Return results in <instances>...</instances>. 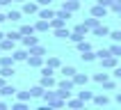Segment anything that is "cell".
Wrapping results in <instances>:
<instances>
[{
    "mask_svg": "<svg viewBox=\"0 0 121 110\" xmlns=\"http://www.w3.org/2000/svg\"><path fill=\"white\" fill-rule=\"evenodd\" d=\"M117 103H121V92H119V94H117Z\"/></svg>",
    "mask_w": 121,
    "mask_h": 110,
    "instance_id": "46",
    "label": "cell"
},
{
    "mask_svg": "<svg viewBox=\"0 0 121 110\" xmlns=\"http://www.w3.org/2000/svg\"><path fill=\"white\" fill-rule=\"evenodd\" d=\"M110 53L117 55V57H121V41H114V44L110 46Z\"/></svg>",
    "mask_w": 121,
    "mask_h": 110,
    "instance_id": "26",
    "label": "cell"
},
{
    "mask_svg": "<svg viewBox=\"0 0 121 110\" xmlns=\"http://www.w3.org/2000/svg\"><path fill=\"white\" fill-rule=\"evenodd\" d=\"M105 14H108V7H103L96 2V7L91 9V16H96V18H105Z\"/></svg>",
    "mask_w": 121,
    "mask_h": 110,
    "instance_id": "6",
    "label": "cell"
},
{
    "mask_svg": "<svg viewBox=\"0 0 121 110\" xmlns=\"http://www.w3.org/2000/svg\"><path fill=\"white\" fill-rule=\"evenodd\" d=\"M18 99L21 101H30L32 99V92H18Z\"/></svg>",
    "mask_w": 121,
    "mask_h": 110,
    "instance_id": "32",
    "label": "cell"
},
{
    "mask_svg": "<svg viewBox=\"0 0 121 110\" xmlns=\"http://www.w3.org/2000/svg\"><path fill=\"white\" fill-rule=\"evenodd\" d=\"M117 80H121V67H114V73H112Z\"/></svg>",
    "mask_w": 121,
    "mask_h": 110,
    "instance_id": "40",
    "label": "cell"
},
{
    "mask_svg": "<svg viewBox=\"0 0 121 110\" xmlns=\"http://www.w3.org/2000/svg\"><path fill=\"white\" fill-rule=\"evenodd\" d=\"M5 37H7V34H2V32H0V41H2V39H5Z\"/></svg>",
    "mask_w": 121,
    "mask_h": 110,
    "instance_id": "47",
    "label": "cell"
},
{
    "mask_svg": "<svg viewBox=\"0 0 121 110\" xmlns=\"http://www.w3.org/2000/svg\"><path fill=\"white\" fill-rule=\"evenodd\" d=\"M30 92H32V99H37V96H43V92H46V87H43V85H37V87H32L30 89Z\"/></svg>",
    "mask_w": 121,
    "mask_h": 110,
    "instance_id": "21",
    "label": "cell"
},
{
    "mask_svg": "<svg viewBox=\"0 0 121 110\" xmlns=\"http://www.w3.org/2000/svg\"><path fill=\"white\" fill-rule=\"evenodd\" d=\"M14 2H25V0H14Z\"/></svg>",
    "mask_w": 121,
    "mask_h": 110,
    "instance_id": "49",
    "label": "cell"
},
{
    "mask_svg": "<svg viewBox=\"0 0 121 110\" xmlns=\"http://www.w3.org/2000/svg\"><path fill=\"white\" fill-rule=\"evenodd\" d=\"M0 53H2V50H0Z\"/></svg>",
    "mask_w": 121,
    "mask_h": 110,
    "instance_id": "52",
    "label": "cell"
},
{
    "mask_svg": "<svg viewBox=\"0 0 121 110\" xmlns=\"http://www.w3.org/2000/svg\"><path fill=\"white\" fill-rule=\"evenodd\" d=\"M103 87H105V89H114V87H117V82H114V80H110V78H108V80L103 82Z\"/></svg>",
    "mask_w": 121,
    "mask_h": 110,
    "instance_id": "37",
    "label": "cell"
},
{
    "mask_svg": "<svg viewBox=\"0 0 121 110\" xmlns=\"http://www.w3.org/2000/svg\"><path fill=\"white\" fill-rule=\"evenodd\" d=\"M27 50H23V48H18V50H14L12 53V57H14V62H23V60H27Z\"/></svg>",
    "mask_w": 121,
    "mask_h": 110,
    "instance_id": "7",
    "label": "cell"
},
{
    "mask_svg": "<svg viewBox=\"0 0 121 110\" xmlns=\"http://www.w3.org/2000/svg\"><path fill=\"white\" fill-rule=\"evenodd\" d=\"M119 16H121V12H119Z\"/></svg>",
    "mask_w": 121,
    "mask_h": 110,
    "instance_id": "51",
    "label": "cell"
},
{
    "mask_svg": "<svg viewBox=\"0 0 121 110\" xmlns=\"http://www.w3.org/2000/svg\"><path fill=\"white\" fill-rule=\"evenodd\" d=\"M2 108H5V103H2V101H0V110H2Z\"/></svg>",
    "mask_w": 121,
    "mask_h": 110,
    "instance_id": "48",
    "label": "cell"
},
{
    "mask_svg": "<svg viewBox=\"0 0 121 110\" xmlns=\"http://www.w3.org/2000/svg\"><path fill=\"white\" fill-rule=\"evenodd\" d=\"M110 37H112V41H121V30H112Z\"/></svg>",
    "mask_w": 121,
    "mask_h": 110,
    "instance_id": "35",
    "label": "cell"
},
{
    "mask_svg": "<svg viewBox=\"0 0 121 110\" xmlns=\"http://www.w3.org/2000/svg\"><path fill=\"white\" fill-rule=\"evenodd\" d=\"M91 101H94L96 105H108V101H110V99H108L105 94H96L94 99H91Z\"/></svg>",
    "mask_w": 121,
    "mask_h": 110,
    "instance_id": "18",
    "label": "cell"
},
{
    "mask_svg": "<svg viewBox=\"0 0 121 110\" xmlns=\"http://www.w3.org/2000/svg\"><path fill=\"white\" fill-rule=\"evenodd\" d=\"M64 25H66V21L60 18V16H53V18H50V28H53V30H57V28H64Z\"/></svg>",
    "mask_w": 121,
    "mask_h": 110,
    "instance_id": "12",
    "label": "cell"
},
{
    "mask_svg": "<svg viewBox=\"0 0 121 110\" xmlns=\"http://www.w3.org/2000/svg\"><path fill=\"white\" fill-rule=\"evenodd\" d=\"M30 53L32 55H46V48L39 46V44H34V46H30Z\"/></svg>",
    "mask_w": 121,
    "mask_h": 110,
    "instance_id": "25",
    "label": "cell"
},
{
    "mask_svg": "<svg viewBox=\"0 0 121 110\" xmlns=\"http://www.w3.org/2000/svg\"><path fill=\"white\" fill-rule=\"evenodd\" d=\"M112 2H119V0H112Z\"/></svg>",
    "mask_w": 121,
    "mask_h": 110,
    "instance_id": "50",
    "label": "cell"
},
{
    "mask_svg": "<svg viewBox=\"0 0 121 110\" xmlns=\"http://www.w3.org/2000/svg\"><path fill=\"white\" fill-rule=\"evenodd\" d=\"M98 23H101V18H96V16H91V18H87V21H85V28H87V30H94V28L98 25Z\"/></svg>",
    "mask_w": 121,
    "mask_h": 110,
    "instance_id": "19",
    "label": "cell"
},
{
    "mask_svg": "<svg viewBox=\"0 0 121 110\" xmlns=\"http://www.w3.org/2000/svg\"><path fill=\"white\" fill-rule=\"evenodd\" d=\"M34 28H37V32H46L48 28H50V21H43V18H39L37 23H34Z\"/></svg>",
    "mask_w": 121,
    "mask_h": 110,
    "instance_id": "9",
    "label": "cell"
},
{
    "mask_svg": "<svg viewBox=\"0 0 121 110\" xmlns=\"http://www.w3.org/2000/svg\"><path fill=\"white\" fill-rule=\"evenodd\" d=\"M14 92H16V89H14V85H2V87H0V96H14Z\"/></svg>",
    "mask_w": 121,
    "mask_h": 110,
    "instance_id": "14",
    "label": "cell"
},
{
    "mask_svg": "<svg viewBox=\"0 0 121 110\" xmlns=\"http://www.w3.org/2000/svg\"><path fill=\"white\" fill-rule=\"evenodd\" d=\"M43 99L48 101V105H55V108H60V105H64V99H62L60 89H55V92H43Z\"/></svg>",
    "mask_w": 121,
    "mask_h": 110,
    "instance_id": "1",
    "label": "cell"
},
{
    "mask_svg": "<svg viewBox=\"0 0 121 110\" xmlns=\"http://www.w3.org/2000/svg\"><path fill=\"white\" fill-rule=\"evenodd\" d=\"M73 82H75V85H87V82H89V76L87 73H75L73 76Z\"/></svg>",
    "mask_w": 121,
    "mask_h": 110,
    "instance_id": "13",
    "label": "cell"
},
{
    "mask_svg": "<svg viewBox=\"0 0 121 110\" xmlns=\"http://www.w3.org/2000/svg\"><path fill=\"white\" fill-rule=\"evenodd\" d=\"M0 73L5 76V78H12V73H14V69H12V67H0Z\"/></svg>",
    "mask_w": 121,
    "mask_h": 110,
    "instance_id": "31",
    "label": "cell"
},
{
    "mask_svg": "<svg viewBox=\"0 0 121 110\" xmlns=\"http://www.w3.org/2000/svg\"><path fill=\"white\" fill-rule=\"evenodd\" d=\"M27 64L30 67H43V55H27Z\"/></svg>",
    "mask_w": 121,
    "mask_h": 110,
    "instance_id": "5",
    "label": "cell"
},
{
    "mask_svg": "<svg viewBox=\"0 0 121 110\" xmlns=\"http://www.w3.org/2000/svg\"><path fill=\"white\" fill-rule=\"evenodd\" d=\"M0 67H14V57H9V55H0Z\"/></svg>",
    "mask_w": 121,
    "mask_h": 110,
    "instance_id": "22",
    "label": "cell"
},
{
    "mask_svg": "<svg viewBox=\"0 0 121 110\" xmlns=\"http://www.w3.org/2000/svg\"><path fill=\"white\" fill-rule=\"evenodd\" d=\"M5 82H7V78H5V76H2V73H0V87H2Z\"/></svg>",
    "mask_w": 121,
    "mask_h": 110,
    "instance_id": "45",
    "label": "cell"
},
{
    "mask_svg": "<svg viewBox=\"0 0 121 110\" xmlns=\"http://www.w3.org/2000/svg\"><path fill=\"white\" fill-rule=\"evenodd\" d=\"M34 44H39V39H37V37H34V34H25V37H23V46H34Z\"/></svg>",
    "mask_w": 121,
    "mask_h": 110,
    "instance_id": "15",
    "label": "cell"
},
{
    "mask_svg": "<svg viewBox=\"0 0 121 110\" xmlns=\"http://www.w3.org/2000/svg\"><path fill=\"white\" fill-rule=\"evenodd\" d=\"M108 76H110V73H96L94 80H96V82H105V80H108Z\"/></svg>",
    "mask_w": 121,
    "mask_h": 110,
    "instance_id": "34",
    "label": "cell"
},
{
    "mask_svg": "<svg viewBox=\"0 0 121 110\" xmlns=\"http://www.w3.org/2000/svg\"><path fill=\"white\" fill-rule=\"evenodd\" d=\"M94 34H96V37H105V34H110V28L103 25V23H98V25L94 28Z\"/></svg>",
    "mask_w": 121,
    "mask_h": 110,
    "instance_id": "8",
    "label": "cell"
},
{
    "mask_svg": "<svg viewBox=\"0 0 121 110\" xmlns=\"http://www.w3.org/2000/svg\"><path fill=\"white\" fill-rule=\"evenodd\" d=\"M41 85H43L46 89L55 87V85H57V82H55V76L53 73H43V76H41Z\"/></svg>",
    "mask_w": 121,
    "mask_h": 110,
    "instance_id": "4",
    "label": "cell"
},
{
    "mask_svg": "<svg viewBox=\"0 0 121 110\" xmlns=\"http://www.w3.org/2000/svg\"><path fill=\"white\" fill-rule=\"evenodd\" d=\"M34 32H37L34 25H21V34H23V37H25V34H34Z\"/></svg>",
    "mask_w": 121,
    "mask_h": 110,
    "instance_id": "28",
    "label": "cell"
},
{
    "mask_svg": "<svg viewBox=\"0 0 121 110\" xmlns=\"http://www.w3.org/2000/svg\"><path fill=\"white\" fill-rule=\"evenodd\" d=\"M37 2H39V7H48L50 2H53V0H37Z\"/></svg>",
    "mask_w": 121,
    "mask_h": 110,
    "instance_id": "43",
    "label": "cell"
},
{
    "mask_svg": "<svg viewBox=\"0 0 121 110\" xmlns=\"http://www.w3.org/2000/svg\"><path fill=\"white\" fill-rule=\"evenodd\" d=\"M48 67H53V69H60V67H62L60 57H57V55H50V57H48Z\"/></svg>",
    "mask_w": 121,
    "mask_h": 110,
    "instance_id": "24",
    "label": "cell"
},
{
    "mask_svg": "<svg viewBox=\"0 0 121 110\" xmlns=\"http://www.w3.org/2000/svg\"><path fill=\"white\" fill-rule=\"evenodd\" d=\"M96 2L103 5V7H108V9H110V5H112V0H96Z\"/></svg>",
    "mask_w": 121,
    "mask_h": 110,
    "instance_id": "41",
    "label": "cell"
},
{
    "mask_svg": "<svg viewBox=\"0 0 121 110\" xmlns=\"http://www.w3.org/2000/svg\"><path fill=\"white\" fill-rule=\"evenodd\" d=\"M14 108H16V110H25V101H18V103H14Z\"/></svg>",
    "mask_w": 121,
    "mask_h": 110,
    "instance_id": "42",
    "label": "cell"
},
{
    "mask_svg": "<svg viewBox=\"0 0 121 110\" xmlns=\"http://www.w3.org/2000/svg\"><path fill=\"white\" fill-rule=\"evenodd\" d=\"M75 48H78V50H80V53H82V50H89V48H91V46H89V44H87V41H85V39H80V41H78V44H75Z\"/></svg>",
    "mask_w": 121,
    "mask_h": 110,
    "instance_id": "29",
    "label": "cell"
},
{
    "mask_svg": "<svg viewBox=\"0 0 121 110\" xmlns=\"http://www.w3.org/2000/svg\"><path fill=\"white\" fill-rule=\"evenodd\" d=\"M60 71H62L64 78H73V76H75V69L73 67H60Z\"/></svg>",
    "mask_w": 121,
    "mask_h": 110,
    "instance_id": "20",
    "label": "cell"
},
{
    "mask_svg": "<svg viewBox=\"0 0 121 110\" xmlns=\"http://www.w3.org/2000/svg\"><path fill=\"white\" fill-rule=\"evenodd\" d=\"M14 44H16V41L7 37V39H2V41H0V50H14Z\"/></svg>",
    "mask_w": 121,
    "mask_h": 110,
    "instance_id": "11",
    "label": "cell"
},
{
    "mask_svg": "<svg viewBox=\"0 0 121 110\" xmlns=\"http://www.w3.org/2000/svg\"><path fill=\"white\" fill-rule=\"evenodd\" d=\"M78 96H80L82 101H91V99H94V94H91V92H85V89H82V92H78Z\"/></svg>",
    "mask_w": 121,
    "mask_h": 110,
    "instance_id": "30",
    "label": "cell"
},
{
    "mask_svg": "<svg viewBox=\"0 0 121 110\" xmlns=\"http://www.w3.org/2000/svg\"><path fill=\"white\" fill-rule=\"evenodd\" d=\"M110 9L119 14V12H121V0H119V2H112V5H110Z\"/></svg>",
    "mask_w": 121,
    "mask_h": 110,
    "instance_id": "38",
    "label": "cell"
},
{
    "mask_svg": "<svg viewBox=\"0 0 121 110\" xmlns=\"http://www.w3.org/2000/svg\"><path fill=\"white\" fill-rule=\"evenodd\" d=\"M80 57H82V60H85V62H94L96 57H98V55H96L94 50L89 48V50H82V55H80Z\"/></svg>",
    "mask_w": 121,
    "mask_h": 110,
    "instance_id": "16",
    "label": "cell"
},
{
    "mask_svg": "<svg viewBox=\"0 0 121 110\" xmlns=\"http://www.w3.org/2000/svg\"><path fill=\"white\" fill-rule=\"evenodd\" d=\"M64 7H66L69 12H75L80 7V0H64Z\"/></svg>",
    "mask_w": 121,
    "mask_h": 110,
    "instance_id": "17",
    "label": "cell"
},
{
    "mask_svg": "<svg viewBox=\"0 0 121 110\" xmlns=\"http://www.w3.org/2000/svg\"><path fill=\"white\" fill-rule=\"evenodd\" d=\"M82 103H85V101H82L80 96H78V99H73V101H69V105H73V108H80Z\"/></svg>",
    "mask_w": 121,
    "mask_h": 110,
    "instance_id": "36",
    "label": "cell"
},
{
    "mask_svg": "<svg viewBox=\"0 0 121 110\" xmlns=\"http://www.w3.org/2000/svg\"><path fill=\"white\" fill-rule=\"evenodd\" d=\"M69 34L71 32H69L66 28H57V30H55V37H57V39H69Z\"/></svg>",
    "mask_w": 121,
    "mask_h": 110,
    "instance_id": "23",
    "label": "cell"
},
{
    "mask_svg": "<svg viewBox=\"0 0 121 110\" xmlns=\"http://www.w3.org/2000/svg\"><path fill=\"white\" fill-rule=\"evenodd\" d=\"M9 2H14V0H0V7H7Z\"/></svg>",
    "mask_w": 121,
    "mask_h": 110,
    "instance_id": "44",
    "label": "cell"
},
{
    "mask_svg": "<svg viewBox=\"0 0 121 110\" xmlns=\"http://www.w3.org/2000/svg\"><path fill=\"white\" fill-rule=\"evenodd\" d=\"M23 14H39V2L25 0V2H23Z\"/></svg>",
    "mask_w": 121,
    "mask_h": 110,
    "instance_id": "3",
    "label": "cell"
},
{
    "mask_svg": "<svg viewBox=\"0 0 121 110\" xmlns=\"http://www.w3.org/2000/svg\"><path fill=\"white\" fill-rule=\"evenodd\" d=\"M7 37H9V39H14V41H18L21 37H23V34H21V30H14V32H9Z\"/></svg>",
    "mask_w": 121,
    "mask_h": 110,
    "instance_id": "33",
    "label": "cell"
},
{
    "mask_svg": "<svg viewBox=\"0 0 121 110\" xmlns=\"http://www.w3.org/2000/svg\"><path fill=\"white\" fill-rule=\"evenodd\" d=\"M53 16H55V12L50 9V7H48V9H46V7H43V9H39V18H43V21H50Z\"/></svg>",
    "mask_w": 121,
    "mask_h": 110,
    "instance_id": "10",
    "label": "cell"
},
{
    "mask_svg": "<svg viewBox=\"0 0 121 110\" xmlns=\"http://www.w3.org/2000/svg\"><path fill=\"white\" fill-rule=\"evenodd\" d=\"M7 18L9 21H21V12L18 9H9V12H7Z\"/></svg>",
    "mask_w": 121,
    "mask_h": 110,
    "instance_id": "27",
    "label": "cell"
},
{
    "mask_svg": "<svg viewBox=\"0 0 121 110\" xmlns=\"http://www.w3.org/2000/svg\"><path fill=\"white\" fill-rule=\"evenodd\" d=\"M117 60H119V57H117V55H105V57H101V64H103V69H114L117 67Z\"/></svg>",
    "mask_w": 121,
    "mask_h": 110,
    "instance_id": "2",
    "label": "cell"
},
{
    "mask_svg": "<svg viewBox=\"0 0 121 110\" xmlns=\"http://www.w3.org/2000/svg\"><path fill=\"white\" fill-rule=\"evenodd\" d=\"M96 55H98V57H105V55H110V48H101Z\"/></svg>",
    "mask_w": 121,
    "mask_h": 110,
    "instance_id": "39",
    "label": "cell"
}]
</instances>
